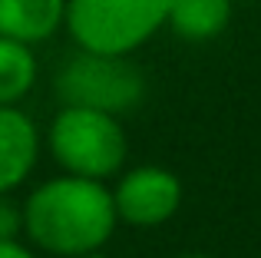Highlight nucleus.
<instances>
[{
    "instance_id": "nucleus-1",
    "label": "nucleus",
    "mask_w": 261,
    "mask_h": 258,
    "mask_svg": "<svg viewBox=\"0 0 261 258\" xmlns=\"http://www.w3.org/2000/svg\"><path fill=\"white\" fill-rule=\"evenodd\" d=\"M116 225L113 189L99 179L63 172L40 182L23 202V232L30 245L60 258L99 252L113 239Z\"/></svg>"
},
{
    "instance_id": "nucleus-2",
    "label": "nucleus",
    "mask_w": 261,
    "mask_h": 258,
    "mask_svg": "<svg viewBox=\"0 0 261 258\" xmlns=\"http://www.w3.org/2000/svg\"><path fill=\"white\" fill-rule=\"evenodd\" d=\"M46 146L63 172L99 182L119 175L129 156V139L119 119L89 106H63L46 129Z\"/></svg>"
},
{
    "instance_id": "nucleus-3",
    "label": "nucleus",
    "mask_w": 261,
    "mask_h": 258,
    "mask_svg": "<svg viewBox=\"0 0 261 258\" xmlns=\"http://www.w3.org/2000/svg\"><path fill=\"white\" fill-rule=\"evenodd\" d=\"M169 0H66L73 43L93 53H136L166 27Z\"/></svg>"
},
{
    "instance_id": "nucleus-4",
    "label": "nucleus",
    "mask_w": 261,
    "mask_h": 258,
    "mask_svg": "<svg viewBox=\"0 0 261 258\" xmlns=\"http://www.w3.org/2000/svg\"><path fill=\"white\" fill-rule=\"evenodd\" d=\"M53 90L63 99V106H89V110L119 116L142 103L146 76L129 57L76 50L60 66Z\"/></svg>"
},
{
    "instance_id": "nucleus-5",
    "label": "nucleus",
    "mask_w": 261,
    "mask_h": 258,
    "mask_svg": "<svg viewBox=\"0 0 261 258\" xmlns=\"http://www.w3.org/2000/svg\"><path fill=\"white\" fill-rule=\"evenodd\" d=\"M116 219L133 228H155L182 205V182L162 166H136L119 175L113 189Z\"/></svg>"
},
{
    "instance_id": "nucleus-6",
    "label": "nucleus",
    "mask_w": 261,
    "mask_h": 258,
    "mask_svg": "<svg viewBox=\"0 0 261 258\" xmlns=\"http://www.w3.org/2000/svg\"><path fill=\"white\" fill-rule=\"evenodd\" d=\"M40 156V133L17 106H0V195L23 186Z\"/></svg>"
},
{
    "instance_id": "nucleus-7",
    "label": "nucleus",
    "mask_w": 261,
    "mask_h": 258,
    "mask_svg": "<svg viewBox=\"0 0 261 258\" xmlns=\"http://www.w3.org/2000/svg\"><path fill=\"white\" fill-rule=\"evenodd\" d=\"M66 20V0H0V37L46 43Z\"/></svg>"
},
{
    "instance_id": "nucleus-8",
    "label": "nucleus",
    "mask_w": 261,
    "mask_h": 258,
    "mask_svg": "<svg viewBox=\"0 0 261 258\" xmlns=\"http://www.w3.org/2000/svg\"><path fill=\"white\" fill-rule=\"evenodd\" d=\"M231 4L235 0H169L166 27H172L182 40L205 43L228 27Z\"/></svg>"
},
{
    "instance_id": "nucleus-9",
    "label": "nucleus",
    "mask_w": 261,
    "mask_h": 258,
    "mask_svg": "<svg viewBox=\"0 0 261 258\" xmlns=\"http://www.w3.org/2000/svg\"><path fill=\"white\" fill-rule=\"evenodd\" d=\"M37 83L33 46L0 37V106H17Z\"/></svg>"
},
{
    "instance_id": "nucleus-10",
    "label": "nucleus",
    "mask_w": 261,
    "mask_h": 258,
    "mask_svg": "<svg viewBox=\"0 0 261 258\" xmlns=\"http://www.w3.org/2000/svg\"><path fill=\"white\" fill-rule=\"evenodd\" d=\"M23 232V205L10 199V192L0 195V239H17Z\"/></svg>"
},
{
    "instance_id": "nucleus-11",
    "label": "nucleus",
    "mask_w": 261,
    "mask_h": 258,
    "mask_svg": "<svg viewBox=\"0 0 261 258\" xmlns=\"http://www.w3.org/2000/svg\"><path fill=\"white\" fill-rule=\"evenodd\" d=\"M0 258H37V255L17 239H0Z\"/></svg>"
},
{
    "instance_id": "nucleus-12",
    "label": "nucleus",
    "mask_w": 261,
    "mask_h": 258,
    "mask_svg": "<svg viewBox=\"0 0 261 258\" xmlns=\"http://www.w3.org/2000/svg\"><path fill=\"white\" fill-rule=\"evenodd\" d=\"M178 258H215V255H205V252H189V255H178Z\"/></svg>"
},
{
    "instance_id": "nucleus-13",
    "label": "nucleus",
    "mask_w": 261,
    "mask_h": 258,
    "mask_svg": "<svg viewBox=\"0 0 261 258\" xmlns=\"http://www.w3.org/2000/svg\"><path fill=\"white\" fill-rule=\"evenodd\" d=\"M76 258H109V255H102V252H89V255H76Z\"/></svg>"
}]
</instances>
